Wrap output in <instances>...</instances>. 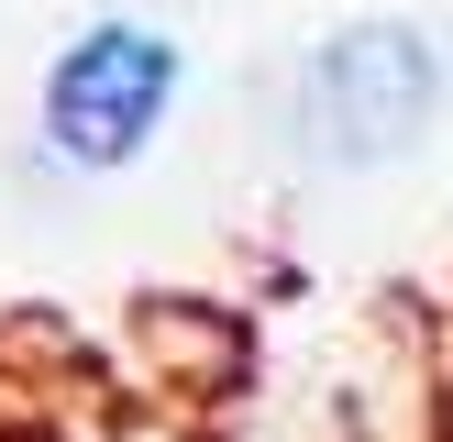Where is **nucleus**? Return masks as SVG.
I'll return each instance as SVG.
<instances>
[{"instance_id": "f257e3e1", "label": "nucleus", "mask_w": 453, "mask_h": 442, "mask_svg": "<svg viewBox=\"0 0 453 442\" xmlns=\"http://www.w3.org/2000/svg\"><path fill=\"white\" fill-rule=\"evenodd\" d=\"M432 110H442V66L410 22H343L299 66V144L321 166H388L432 133Z\"/></svg>"}, {"instance_id": "f03ea898", "label": "nucleus", "mask_w": 453, "mask_h": 442, "mask_svg": "<svg viewBox=\"0 0 453 442\" xmlns=\"http://www.w3.org/2000/svg\"><path fill=\"white\" fill-rule=\"evenodd\" d=\"M177 110V44L155 22H88L44 66V155L78 177H122Z\"/></svg>"}]
</instances>
